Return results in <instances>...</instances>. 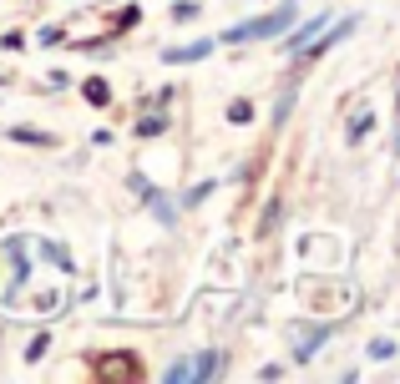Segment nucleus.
Returning <instances> with one entry per match:
<instances>
[{
	"mask_svg": "<svg viewBox=\"0 0 400 384\" xmlns=\"http://www.w3.org/2000/svg\"><path fill=\"white\" fill-rule=\"evenodd\" d=\"M294 6H279V10H269V15H259V20H243V26H228L218 40H228V46H238V40H264V36H284L289 26H294Z\"/></svg>",
	"mask_w": 400,
	"mask_h": 384,
	"instance_id": "obj_1",
	"label": "nucleus"
},
{
	"mask_svg": "<svg viewBox=\"0 0 400 384\" xmlns=\"http://www.w3.org/2000/svg\"><path fill=\"white\" fill-rule=\"evenodd\" d=\"M208 51H213V40H198V46H178V51H167V61H173V66H183V61H203Z\"/></svg>",
	"mask_w": 400,
	"mask_h": 384,
	"instance_id": "obj_2",
	"label": "nucleus"
},
{
	"mask_svg": "<svg viewBox=\"0 0 400 384\" xmlns=\"http://www.w3.org/2000/svg\"><path fill=\"white\" fill-rule=\"evenodd\" d=\"M320 26H324V20H309V26H299V31L289 36V51H309V40L320 36Z\"/></svg>",
	"mask_w": 400,
	"mask_h": 384,
	"instance_id": "obj_3",
	"label": "nucleus"
},
{
	"mask_svg": "<svg viewBox=\"0 0 400 384\" xmlns=\"http://www.w3.org/2000/svg\"><path fill=\"white\" fill-rule=\"evenodd\" d=\"M395 354V339H375L370 344V359H390Z\"/></svg>",
	"mask_w": 400,
	"mask_h": 384,
	"instance_id": "obj_4",
	"label": "nucleus"
}]
</instances>
